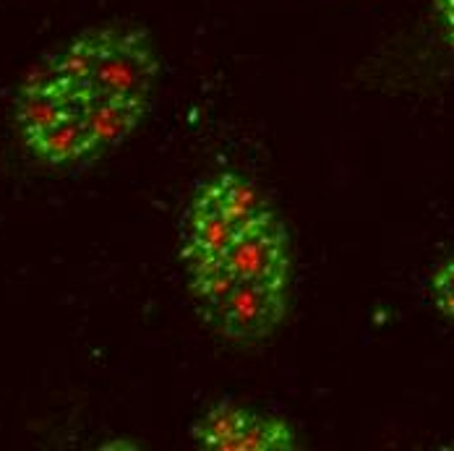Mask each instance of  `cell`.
I'll return each instance as SVG.
<instances>
[{"mask_svg": "<svg viewBox=\"0 0 454 451\" xmlns=\"http://www.w3.org/2000/svg\"><path fill=\"white\" fill-rule=\"evenodd\" d=\"M428 298L442 316L454 321V251H450L428 276Z\"/></svg>", "mask_w": 454, "mask_h": 451, "instance_id": "4", "label": "cell"}, {"mask_svg": "<svg viewBox=\"0 0 454 451\" xmlns=\"http://www.w3.org/2000/svg\"><path fill=\"white\" fill-rule=\"evenodd\" d=\"M191 439L199 449L212 451H293L298 447V431L287 417L238 402L207 407L196 417Z\"/></svg>", "mask_w": 454, "mask_h": 451, "instance_id": "3", "label": "cell"}, {"mask_svg": "<svg viewBox=\"0 0 454 451\" xmlns=\"http://www.w3.org/2000/svg\"><path fill=\"white\" fill-rule=\"evenodd\" d=\"M146 29H91L47 58L19 87L13 121L32 157L50 167L87 165L137 134L160 84Z\"/></svg>", "mask_w": 454, "mask_h": 451, "instance_id": "2", "label": "cell"}, {"mask_svg": "<svg viewBox=\"0 0 454 451\" xmlns=\"http://www.w3.org/2000/svg\"><path fill=\"white\" fill-rule=\"evenodd\" d=\"M434 16L444 40L454 47V0H434Z\"/></svg>", "mask_w": 454, "mask_h": 451, "instance_id": "5", "label": "cell"}, {"mask_svg": "<svg viewBox=\"0 0 454 451\" xmlns=\"http://www.w3.org/2000/svg\"><path fill=\"white\" fill-rule=\"evenodd\" d=\"M178 240L191 298L220 337L256 345L277 334L293 306L295 248L259 183L235 167L201 178Z\"/></svg>", "mask_w": 454, "mask_h": 451, "instance_id": "1", "label": "cell"}]
</instances>
